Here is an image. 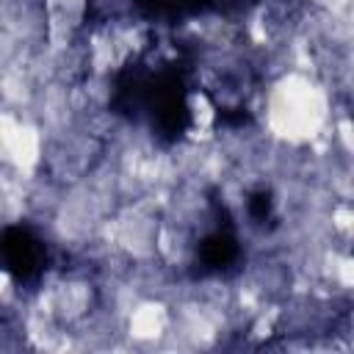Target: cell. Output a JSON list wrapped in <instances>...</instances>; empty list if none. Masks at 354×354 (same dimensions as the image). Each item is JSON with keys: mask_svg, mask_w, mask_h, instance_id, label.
Here are the masks:
<instances>
[{"mask_svg": "<svg viewBox=\"0 0 354 354\" xmlns=\"http://www.w3.org/2000/svg\"><path fill=\"white\" fill-rule=\"evenodd\" d=\"M44 257V243L28 227H6L0 232V266L14 279H33L41 271Z\"/></svg>", "mask_w": 354, "mask_h": 354, "instance_id": "cell-1", "label": "cell"}, {"mask_svg": "<svg viewBox=\"0 0 354 354\" xmlns=\"http://www.w3.org/2000/svg\"><path fill=\"white\" fill-rule=\"evenodd\" d=\"M199 260H202L205 268H213V271H221V268L232 266L238 260V241H235V235L227 232V230L210 232L199 243Z\"/></svg>", "mask_w": 354, "mask_h": 354, "instance_id": "cell-2", "label": "cell"}, {"mask_svg": "<svg viewBox=\"0 0 354 354\" xmlns=\"http://www.w3.org/2000/svg\"><path fill=\"white\" fill-rule=\"evenodd\" d=\"M136 3L149 14L174 17V14H196L205 8H221L230 0H136Z\"/></svg>", "mask_w": 354, "mask_h": 354, "instance_id": "cell-3", "label": "cell"}, {"mask_svg": "<svg viewBox=\"0 0 354 354\" xmlns=\"http://www.w3.org/2000/svg\"><path fill=\"white\" fill-rule=\"evenodd\" d=\"M246 207H249V216H252L254 221H266V218L271 216V210H274L271 194H268V191H254V194L249 196Z\"/></svg>", "mask_w": 354, "mask_h": 354, "instance_id": "cell-4", "label": "cell"}]
</instances>
